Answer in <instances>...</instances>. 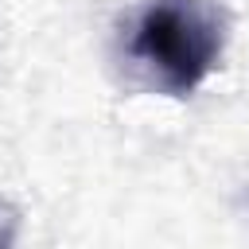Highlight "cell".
I'll list each match as a JSON object with an SVG mask.
<instances>
[{
  "instance_id": "6da1fadb",
  "label": "cell",
  "mask_w": 249,
  "mask_h": 249,
  "mask_svg": "<svg viewBox=\"0 0 249 249\" xmlns=\"http://www.w3.org/2000/svg\"><path fill=\"white\" fill-rule=\"evenodd\" d=\"M132 58L167 93H191L222 58V16L210 0H148L132 27Z\"/></svg>"
},
{
  "instance_id": "7a4b0ae2",
  "label": "cell",
  "mask_w": 249,
  "mask_h": 249,
  "mask_svg": "<svg viewBox=\"0 0 249 249\" xmlns=\"http://www.w3.org/2000/svg\"><path fill=\"white\" fill-rule=\"evenodd\" d=\"M16 226H19L16 210L0 198V249H16Z\"/></svg>"
}]
</instances>
